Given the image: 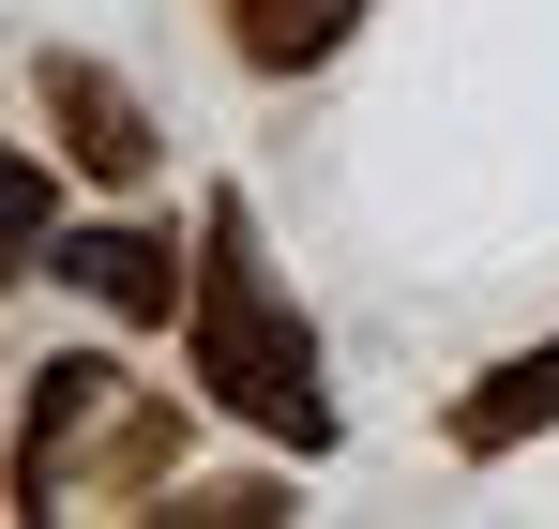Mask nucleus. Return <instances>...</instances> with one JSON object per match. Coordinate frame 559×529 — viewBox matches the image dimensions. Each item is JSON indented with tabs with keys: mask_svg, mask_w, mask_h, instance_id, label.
Listing matches in <instances>:
<instances>
[{
	"mask_svg": "<svg viewBox=\"0 0 559 529\" xmlns=\"http://www.w3.org/2000/svg\"><path fill=\"white\" fill-rule=\"evenodd\" d=\"M46 212H61V197H46V152H15V167H0V227H15V258H46Z\"/></svg>",
	"mask_w": 559,
	"mask_h": 529,
	"instance_id": "obj_8",
	"label": "nucleus"
},
{
	"mask_svg": "<svg viewBox=\"0 0 559 529\" xmlns=\"http://www.w3.org/2000/svg\"><path fill=\"white\" fill-rule=\"evenodd\" d=\"M152 515L167 529H287L302 499H287V484H197V499H152Z\"/></svg>",
	"mask_w": 559,
	"mask_h": 529,
	"instance_id": "obj_7",
	"label": "nucleus"
},
{
	"mask_svg": "<svg viewBox=\"0 0 559 529\" xmlns=\"http://www.w3.org/2000/svg\"><path fill=\"white\" fill-rule=\"evenodd\" d=\"M46 272H61V287H92L121 333H167V318L197 303V258L167 243V227H76V243H46Z\"/></svg>",
	"mask_w": 559,
	"mask_h": 529,
	"instance_id": "obj_4",
	"label": "nucleus"
},
{
	"mask_svg": "<svg viewBox=\"0 0 559 529\" xmlns=\"http://www.w3.org/2000/svg\"><path fill=\"white\" fill-rule=\"evenodd\" d=\"M559 424V333L545 349H514V363H484V378H468L454 409H439V439L468 454V469H499V454H530Z\"/></svg>",
	"mask_w": 559,
	"mask_h": 529,
	"instance_id": "obj_5",
	"label": "nucleus"
},
{
	"mask_svg": "<svg viewBox=\"0 0 559 529\" xmlns=\"http://www.w3.org/2000/svg\"><path fill=\"white\" fill-rule=\"evenodd\" d=\"M31 106H46V137H61L92 181H121V197H136L152 152H167V137H152V106L106 77V61H76V46H46V61H31Z\"/></svg>",
	"mask_w": 559,
	"mask_h": 529,
	"instance_id": "obj_2",
	"label": "nucleus"
},
{
	"mask_svg": "<svg viewBox=\"0 0 559 529\" xmlns=\"http://www.w3.org/2000/svg\"><path fill=\"white\" fill-rule=\"evenodd\" d=\"M182 363L212 378L227 424H258L287 454H333V393H318V333L287 303V272L258 258L242 197H197V303H182Z\"/></svg>",
	"mask_w": 559,
	"mask_h": 529,
	"instance_id": "obj_1",
	"label": "nucleus"
},
{
	"mask_svg": "<svg viewBox=\"0 0 559 529\" xmlns=\"http://www.w3.org/2000/svg\"><path fill=\"white\" fill-rule=\"evenodd\" d=\"M364 15L378 0H227V61H242V77H318Z\"/></svg>",
	"mask_w": 559,
	"mask_h": 529,
	"instance_id": "obj_6",
	"label": "nucleus"
},
{
	"mask_svg": "<svg viewBox=\"0 0 559 529\" xmlns=\"http://www.w3.org/2000/svg\"><path fill=\"white\" fill-rule=\"evenodd\" d=\"M106 409H121V363H92V349L31 363V424H15V515H31V529L76 499V439H92Z\"/></svg>",
	"mask_w": 559,
	"mask_h": 529,
	"instance_id": "obj_3",
	"label": "nucleus"
}]
</instances>
